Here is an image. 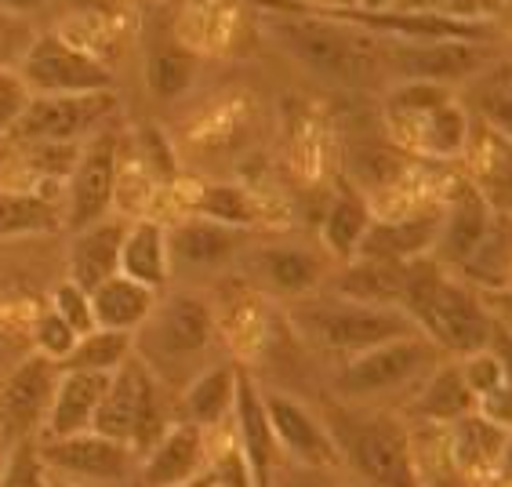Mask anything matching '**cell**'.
Listing matches in <instances>:
<instances>
[{"label":"cell","instance_id":"obj_21","mask_svg":"<svg viewBox=\"0 0 512 487\" xmlns=\"http://www.w3.org/2000/svg\"><path fill=\"white\" fill-rule=\"evenodd\" d=\"M447 448H451L454 477L483 480L502 469V458L509 455V429L494 426L473 411L447 426Z\"/></svg>","mask_w":512,"mask_h":487},{"label":"cell","instance_id":"obj_41","mask_svg":"<svg viewBox=\"0 0 512 487\" xmlns=\"http://www.w3.org/2000/svg\"><path fill=\"white\" fill-rule=\"evenodd\" d=\"M273 487H345V484L338 480V469H306L284 462L280 473H276Z\"/></svg>","mask_w":512,"mask_h":487},{"label":"cell","instance_id":"obj_24","mask_svg":"<svg viewBox=\"0 0 512 487\" xmlns=\"http://www.w3.org/2000/svg\"><path fill=\"white\" fill-rule=\"evenodd\" d=\"M120 277L135 280L157 295L171 277L168 262V226L157 219H138L124 233L120 244Z\"/></svg>","mask_w":512,"mask_h":487},{"label":"cell","instance_id":"obj_32","mask_svg":"<svg viewBox=\"0 0 512 487\" xmlns=\"http://www.w3.org/2000/svg\"><path fill=\"white\" fill-rule=\"evenodd\" d=\"M62 208L40 193L26 189H0V240L37 237V233H59Z\"/></svg>","mask_w":512,"mask_h":487},{"label":"cell","instance_id":"obj_7","mask_svg":"<svg viewBox=\"0 0 512 487\" xmlns=\"http://www.w3.org/2000/svg\"><path fill=\"white\" fill-rule=\"evenodd\" d=\"M444 360V353L433 342H425L422 335L393 338L385 346L345 360V368L335 378V393L353 404H367V400L389 397V393L418 389Z\"/></svg>","mask_w":512,"mask_h":487},{"label":"cell","instance_id":"obj_40","mask_svg":"<svg viewBox=\"0 0 512 487\" xmlns=\"http://www.w3.org/2000/svg\"><path fill=\"white\" fill-rule=\"evenodd\" d=\"M26 102H30V88L19 80V73L0 70V139L11 135L15 120L26 110Z\"/></svg>","mask_w":512,"mask_h":487},{"label":"cell","instance_id":"obj_16","mask_svg":"<svg viewBox=\"0 0 512 487\" xmlns=\"http://www.w3.org/2000/svg\"><path fill=\"white\" fill-rule=\"evenodd\" d=\"M498 229H494V208L483 200L480 189L469 182L454 193L451 208H444L440 237H436V262L473 269L487 255V248H498Z\"/></svg>","mask_w":512,"mask_h":487},{"label":"cell","instance_id":"obj_34","mask_svg":"<svg viewBox=\"0 0 512 487\" xmlns=\"http://www.w3.org/2000/svg\"><path fill=\"white\" fill-rule=\"evenodd\" d=\"M200 70V55L189 44H160V48L149 51V62H146V80H149V91L160 95V99H175L182 91L193 84Z\"/></svg>","mask_w":512,"mask_h":487},{"label":"cell","instance_id":"obj_29","mask_svg":"<svg viewBox=\"0 0 512 487\" xmlns=\"http://www.w3.org/2000/svg\"><path fill=\"white\" fill-rule=\"evenodd\" d=\"M240 229L218 226L207 219H189L168 229V262L171 266H218L233 255Z\"/></svg>","mask_w":512,"mask_h":487},{"label":"cell","instance_id":"obj_15","mask_svg":"<svg viewBox=\"0 0 512 487\" xmlns=\"http://www.w3.org/2000/svg\"><path fill=\"white\" fill-rule=\"evenodd\" d=\"M262 404H266L276 448H280V455H284L291 466L342 469L335 444H331V433H327V426H324V418L313 415L302 400L273 389V393H262Z\"/></svg>","mask_w":512,"mask_h":487},{"label":"cell","instance_id":"obj_1","mask_svg":"<svg viewBox=\"0 0 512 487\" xmlns=\"http://www.w3.org/2000/svg\"><path fill=\"white\" fill-rule=\"evenodd\" d=\"M400 313L414 324V331L433 342L447 360H462L491 349L494 317L469 284L444 273V266L425 255L411 262Z\"/></svg>","mask_w":512,"mask_h":487},{"label":"cell","instance_id":"obj_33","mask_svg":"<svg viewBox=\"0 0 512 487\" xmlns=\"http://www.w3.org/2000/svg\"><path fill=\"white\" fill-rule=\"evenodd\" d=\"M135 353V338L124 331H102L95 328L91 335L77 338V346L62 360L59 368L66 371H95V375H113L131 360Z\"/></svg>","mask_w":512,"mask_h":487},{"label":"cell","instance_id":"obj_12","mask_svg":"<svg viewBox=\"0 0 512 487\" xmlns=\"http://www.w3.org/2000/svg\"><path fill=\"white\" fill-rule=\"evenodd\" d=\"M117 171H120V139L113 131H99L77 153V164L69 171V197H66V211H62V229H69V237L99 226L106 219V211L117 200Z\"/></svg>","mask_w":512,"mask_h":487},{"label":"cell","instance_id":"obj_36","mask_svg":"<svg viewBox=\"0 0 512 487\" xmlns=\"http://www.w3.org/2000/svg\"><path fill=\"white\" fill-rule=\"evenodd\" d=\"M0 487H51L48 466L37 455V440L4 455V462H0Z\"/></svg>","mask_w":512,"mask_h":487},{"label":"cell","instance_id":"obj_20","mask_svg":"<svg viewBox=\"0 0 512 487\" xmlns=\"http://www.w3.org/2000/svg\"><path fill=\"white\" fill-rule=\"evenodd\" d=\"M207 469L204 429L193 422H171L164 437L142 455V480L146 487H182Z\"/></svg>","mask_w":512,"mask_h":487},{"label":"cell","instance_id":"obj_10","mask_svg":"<svg viewBox=\"0 0 512 487\" xmlns=\"http://www.w3.org/2000/svg\"><path fill=\"white\" fill-rule=\"evenodd\" d=\"M117 110L113 91H91V95H30L22 117L15 120L8 139L22 146H73L80 135L99 128Z\"/></svg>","mask_w":512,"mask_h":487},{"label":"cell","instance_id":"obj_43","mask_svg":"<svg viewBox=\"0 0 512 487\" xmlns=\"http://www.w3.org/2000/svg\"><path fill=\"white\" fill-rule=\"evenodd\" d=\"M0 462H4V451H0Z\"/></svg>","mask_w":512,"mask_h":487},{"label":"cell","instance_id":"obj_14","mask_svg":"<svg viewBox=\"0 0 512 487\" xmlns=\"http://www.w3.org/2000/svg\"><path fill=\"white\" fill-rule=\"evenodd\" d=\"M37 455L48 466L51 477L69 484H117L135 466V451L106 440L99 433H77V437L37 440Z\"/></svg>","mask_w":512,"mask_h":487},{"label":"cell","instance_id":"obj_5","mask_svg":"<svg viewBox=\"0 0 512 487\" xmlns=\"http://www.w3.org/2000/svg\"><path fill=\"white\" fill-rule=\"evenodd\" d=\"M291 324L309 346L324 349V353H342L349 360L367 353V349L385 346L393 338L418 335L400 309L364 306V302H349L342 295L295 302L291 306Z\"/></svg>","mask_w":512,"mask_h":487},{"label":"cell","instance_id":"obj_38","mask_svg":"<svg viewBox=\"0 0 512 487\" xmlns=\"http://www.w3.org/2000/svg\"><path fill=\"white\" fill-rule=\"evenodd\" d=\"M458 371H462L465 386L473 393L476 400L494 393V389L509 386V375H505V357L502 353H491V349H483V353H473V357H462L458 360Z\"/></svg>","mask_w":512,"mask_h":487},{"label":"cell","instance_id":"obj_2","mask_svg":"<svg viewBox=\"0 0 512 487\" xmlns=\"http://www.w3.org/2000/svg\"><path fill=\"white\" fill-rule=\"evenodd\" d=\"M273 37L287 55H295L306 70L338 84H367L385 66V40L356 30L349 22L327 19L316 8H273Z\"/></svg>","mask_w":512,"mask_h":487},{"label":"cell","instance_id":"obj_17","mask_svg":"<svg viewBox=\"0 0 512 487\" xmlns=\"http://www.w3.org/2000/svg\"><path fill=\"white\" fill-rule=\"evenodd\" d=\"M233 429H237V451L244 458L247 484L251 487H273L276 473L284 466V455L276 448V437L269 429L262 389L247 371H237V393H233Z\"/></svg>","mask_w":512,"mask_h":487},{"label":"cell","instance_id":"obj_4","mask_svg":"<svg viewBox=\"0 0 512 487\" xmlns=\"http://www.w3.org/2000/svg\"><path fill=\"white\" fill-rule=\"evenodd\" d=\"M324 426L342 469L356 473L371 487H422L414 477L411 433L400 418L327 404Z\"/></svg>","mask_w":512,"mask_h":487},{"label":"cell","instance_id":"obj_13","mask_svg":"<svg viewBox=\"0 0 512 487\" xmlns=\"http://www.w3.org/2000/svg\"><path fill=\"white\" fill-rule=\"evenodd\" d=\"M59 375V364L33 353L0 382V451L4 455L22 444H33L37 429L48 418Z\"/></svg>","mask_w":512,"mask_h":487},{"label":"cell","instance_id":"obj_9","mask_svg":"<svg viewBox=\"0 0 512 487\" xmlns=\"http://www.w3.org/2000/svg\"><path fill=\"white\" fill-rule=\"evenodd\" d=\"M218 331L215 309L197 295H171L168 302L153 306L146 324L135 331V357L153 375L175 371L178 364L200 357Z\"/></svg>","mask_w":512,"mask_h":487},{"label":"cell","instance_id":"obj_18","mask_svg":"<svg viewBox=\"0 0 512 487\" xmlns=\"http://www.w3.org/2000/svg\"><path fill=\"white\" fill-rule=\"evenodd\" d=\"M385 59H393V70L404 80L422 84H454L483 70L491 59L487 44H462V40H436V44H396L385 40Z\"/></svg>","mask_w":512,"mask_h":487},{"label":"cell","instance_id":"obj_37","mask_svg":"<svg viewBox=\"0 0 512 487\" xmlns=\"http://www.w3.org/2000/svg\"><path fill=\"white\" fill-rule=\"evenodd\" d=\"M51 313L59 320H66L73 335L84 338L95 331V313H91V295L84 288H77L73 280H62L51 291Z\"/></svg>","mask_w":512,"mask_h":487},{"label":"cell","instance_id":"obj_26","mask_svg":"<svg viewBox=\"0 0 512 487\" xmlns=\"http://www.w3.org/2000/svg\"><path fill=\"white\" fill-rule=\"evenodd\" d=\"M476 397L465 386L462 371H458V360H444L433 375L425 378L418 393L411 400V418L418 422H429V426H451L458 418L473 415Z\"/></svg>","mask_w":512,"mask_h":487},{"label":"cell","instance_id":"obj_31","mask_svg":"<svg viewBox=\"0 0 512 487\" xmlns=\"http://www.w3.org/2000/svg\"><path fill=\"white\" fill-rule=\"evenodd\" d=\"M233 393H237V368L233 364L204 368L197 378H189L186 397H182V408H186L182 422H193L197 429L222 426L233 415Z\"/></svg>","mask_w":512,"mask_h":487},{"label":"cell","instance_id":"obj_35","mask_svg":"<svg viewBox=\"0 0 512 487\" xmlns=\"http://www.w3.org/2000/svg\"><path fill=\"white\" fill-rule=\"evenodd\" d=\"M193 211H197V219L218 222V226H229V229H244L258 219L255 200L247 197L240 186H226V182L200 186L197 200H193Z\"/></svg>","mask_w":512,"mask_h":487},{"label":"cell","instance_id":"obj_23","mask_svg":"<svg viewBox=\"0 0 512 487\" xmlns=\"http://www.w3.org/2000/svg\"><path fill=\"white\" fill-rule=\"evenodd\" d=\"M124 233L128 226L113 219H102L99 226L84 229V233H73V244H69V277L77 288L91 291L106 284L109 277L120 273V244H124Z\"/></svg>","mask_w":512,"mask_h":487},{"label":"cell","instance_id":"obj_42","mask_svg":"<svg viewBox=\"0 0 512 487\" xmlns=\"http://www.w3.org/2000/svg\"><path fill=\"white\" fill-rule=\"evenodd\" d=\"M51 487H77V484H69V480H59V477H51Z\"/></svg>","mask_w":512,"mask_h":487},{"label":"cell","instance_id":"obj_28","mask_svg":"<svg viewBox=\"0 0 512 487\" xmlns=\"http://www.w3.org/2000/svg\"><path fill=\"white\" fill-rule=\"evenodd\" d=\"M157 306V295L128 277H109L106 284L91 291V313H95V328L102 331H124L135 335L146 317Z\"/></svg>","mask_w":512,"mask_h":487},{"label":"cell","instance_id":"obj_27","mask_svg":"<svg viewBox=\"0 0 512 487\" xmlns=\"http://www.w3.org/2000/svg\"><path fill=\"white\" fill-rule=\"evenodd\" d=\"M411 262H378V259H353L338 277V295L364 306L400 309L407 288Z\"/></svg>","mask_w":512,"mask_h":487},{"label":"cell","instance_id":"obj_3","mask_svg":"<svg viewBox=\"0 0 512 487\" xmlns=\"http://www.w3.org/2000/svg\"><path fill=\"white\" fill-rule=\"evenodd\" d=\"M385 131L396 150L429 160H451L469 150L473 117L451 88L400 80L385 99Z\"/></svg>","mask_w":512,"mask_h":487},{"label":"cell","instance_id":"obj_25","mask_svg":"<svg viewBox=\"0 0 512 487\" xmlns=\"http://www.w3.org/2000/svg\"><path fill=\"white\" fill-rule=\"evenodd\" d=\"M371 222H375V211H371V200H367L364 189L338 179V193L324 215V229H320L327 251L349 266L356 259V251H360V244H364Z\"/></svg>","mask_w":512,"mask_h":487},{"label":"cell","instance_id":"obj_30","mask_svg":"<svg viewBox=\"0 0 512 487\" xmlns=\"http://www.w3.org/2000/svg\"><path fill=\"white\" fill-rule=\"evenodd\" d=\"M255 269L269 288L280 291V295H295V299H306L324 277V262L316 259L309 248H291V244L262 248L255 255Z\"/></svg>","mask_w":512,"mask_h":487},{"label":"cell","instance_id":"obj_6","mask_svg":"<svg viewBox=\"0 0 512 487\" xmlns=\"http://www.w3.org/2000/svg\"><path fill=\"white\" fill-rule=\"evenodd\" d=\"M171 422L164 418V404H160V386L157 375L131 353V360L120 371H113L102 397L91 433H99L106 440H117L124 448L146 455Z\"/></svg>","mask_w":512,"mask_h":487},{"label":"cell","instance_id":"obj_22","mask_svg":"<svg viewBox=\"0 0 512 487\" xmlns=\"http://www.w3.org/2000/svg\"><path fill=\"white\" fill-rule=\"evenodd\" d=\"M109 378H113V375H95V371H66V368H62L59 386H55V397H51L48 418H44L48 440L91 433V422H95V411H99L102 397H106Z\"/></svg>","mask_w":512,"mask_h":487},{"label":"cell","instance_id":"obj_8","mask_svg":"<svg viewBox=\"0 0 512 487\" xmlns=\"http://www.w3.org/2000/svg\"><path fill=\"white\" fill-rule=\"evenodd\" d=\"M309 8L324 11L327 19L349 22L356 30L371 33L378 40H396V44H436V40H462V44H487L491 48L498 33L491 22L480 15H462V11H440V8H324V4H309Z\"/></svg>","mask_w":512,"mask_h":487},{"label":"cell","instance_id":"obj_39","mask_svg":"<svg viewBox=\"0 0 512 487\" xmlns=\"http://www.w3.org/2000/svg\"><path fill=\"white\" fill-rule=\"evenodd\" d=\"M33 338H37V353L44 360H51V364H62V360L73 353V346H77V335H73V328H69L66 320H59L51 309H44L37 320V328H33Z\"/></svg>","mask_w":512,"mask_h":487},{"label":"cell","instance_id":"obj_11","mask_svg":"<svg viewBox=\"0 0 512 487\" xmlns=\"http://www.w3.org/2000/svg\"><path fill=\"white\" fill-rule=\"evenodd\" d=\"M19 80L30 95H91L113 91V70L77 51L62 33H44L22 55Z\"/></svg>","mask_w":512,"mask_h":487},{"label":"cell","instance_id":"obj_19","mask_svg":"<svg viewBox=\"0 0 512 487\" xmlns=\"http://www.w3.org/2000/svg\"><path fill=\"white\" fill-rule=\"evenodd\" d=\"M440 222H444V208L414 211V215H400V219H375L371 229H367L360 251H356V259H378V262L425 259L436 248Z\"/></svg>","mask_w":512,"mask_h":487}]
</instances>
